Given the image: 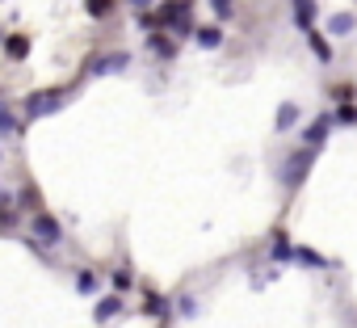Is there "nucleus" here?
Listing matches in <instances>:
<instances>
[{
  "instance_id": "f257e3e1",
  "label": "nucleus",
  "mask_w": 357,
  "mask_h": 328,
  "mask_svg": "<svg viewBox=\"0 0 357 328\" xmlns=\"http://www.w3.org/2000/svg\"><path fill=\"white\" fill-rule=\"evenodd\" d=\"M311 164H315V151H311V147L290 151V156L282 160V186H286V190H298V186L307 181V173H311Z\"/></svg>"
},
{
  "instance_id": "f03ea898",
  "label": "nucleus",
  "mask_w": 357,
  "mask_h": 328,
  "mask_svg": "<svg viewBox=\"0 0 357 328\" xmlns=\"http://www.w3.org/2000/svg\"><path fill=\"white\" fill-rule=\"evenodd\" d=\"M30 240L38 244V248H59L63 244V223L51 215V211H34V219H30Z\"/></svg>"
},
{
  "instance_id": "7ed1b4c3",
  "label": "nucleus",
  "mask_w": 357,
  "mask_h": 328,
  "mask_svg": "<svg viewBox=\"0 0 357 328\" xmlns=\"http://www.w3.org/2000/svg\"><path fill=\"white\" fill-rule=\"evenodd\" d=\"M59 105H63V89H34V93L22 101L26 118H47V114H55Z\"/></svg>"
},
{
  "instance_id": "20e7f679",
  "label": "nucleus",
  "mask_w": 357,
  "mask_h": 328,
  "mask_svg": "<svg viewBox=\"0 0 357 328\" xmlns=\"http://www.w3.org/2000/svg\"><path fill=\"white\" fill-rule=\"evenodd\" d=\"M126 68H130V55L114 51V55H101L97 64H89V76H114V72H126Z\"/></svg>"
},
{
  "instance_id": "39448f33",
  "label": "nucleus",
  "mask_w": 357,
  "mask_h": 328,
  "mask_svg": "<svg viewBox=\"0 0 357 328\" xmlns=\"http://www.w3.org/2000/svg\"><path fill=\"white\" fill-rule=\"evenodd\" d=\"M332 122H336L332 114H319V118H315V122H311V126L303 131V147L319 151V147H324V139H328V131H332Z\"/></svg>"
},
{
  "instance_id": "423d86ee",
  "label": "nucleus",
  "mask_w": 357,
  "mask_h": 328,
  "mask_svg": "<svg viewBox=\"0 0 357 328\" xmlns=\"http://www.w3.org/2000/svg\"><path fill=\"white\" fill-rule=\"evenodd\" d=\"M0 135H9V139H13V135H22V118L13 114V105H9V101H0Z\"/></svg>"
},
{
  "instance_id": "0eeeda50",
  "label": "nucleus",
  "mask_w": 357,
  "mask_h": 328,
  "mask_svg": "<svg viewBox=\"0 0 357 328\" xmlns=\"http://www.w3.org/2000/svg\"><path fill=\"white\" fill-rule=\"evenodd\" d=\"M147 51H151L155 59H172V55H176V43H172L168 34H151V38H147Z\"/></svg>"
},
{
  "instance_id": "6e6552de",
  "label": "nucleus",
  "mask_w": 357,
  "mask_h": 328,
  "mask_svg": "<svg viewBox=\"0 0 357 328\" xmlns=\"http://www.w3.org/2000/svg\"><path fill=\"white\" fill-rule=\"evenodd\" d=\"M143 315H151V320H168V299L147 290V299H143Z\"/></svg>"
},
{
  "instance_id": "1a4fd4ad",
  "label": "nucleus",
  "mask_w": 357,
  "mask_h": 328,
  "mask_svg": "<svg viewBox=\"0 0 357 328\" xmlns=\"http://www.w3.org/2000/svg\"><path fill=\"white\" fill-rule=\"evenodd\" d=\"M114 315H122V295H109L97 303V324H109Z\"/></svg>"
},
{
  "instance_id": "9d476101",
  "label": "nucleus",
  "mask_w": 357,
  "mask_h": 328,
  "mask_svg": "<svg viewBox=\"0 0 357 328\" xmlns=\"http://www.w3.org/2000/svg\"><path fill=\"white\" fill-rule=\"evenodd\" d=\"M5 55H9V59H26V55H30V38H26V34H9V38H5Z\"/></svg>"
},
{
  "instance_id": "9b49d317",
  "label": "nucleus",
  "mask_w": 357,
  "mask_h": 328,
  "mask_svg": "<svg viewBox=\"0 0 357 328\" xmlns=\"http://www.w3.org/2000/svg\"><path fill=\"white\" fill-rule=\"evenodd\" d=\"M290 5H294V22L303 30H311V22H315V0H290Z\"/></svg>"
},
{
  "instance_id": "f8f14e48",
  "label": "nucleus",
  "mask_w": 357,
  "mask_h": 328,
  "mask_svg": "<svg viewBox=\"0 0 357 328\" xmlns=\"http://www.w3.org/2000/svg\"><path fill=\"white\" fill-rule=\"evenodd\" d=\"M114 5H118V0H84V13H89L93 22H105V17L114 13Z\"/></svg>"
},
{
  "instance_id": "ddd939ff",
  "label": "nucleus",
  "mask_w": 357,
  "mask_h": 328,
  "mask_svg": "<svg viewBox=\"0 0 357 328\" xmlns=\"http://www.w3.org/2000/svg\"><path fill=\"white\" fill-rule=\"evenodd\" d=\"M194 38H198V47H206V51L223 47V30H219V26H202V30H198Z\"/></svg>"
},
{
  "instance_id": "4468645a",
  "label": "nucleus",
  "mask_w": 357,
  "mask_h": 328,
  "mask_svg": "<svg viewBox=\"0 0 357 328\" xmlns=\"http://www.w3.org/2000/svg\"><path fill=\"white\" fill-rule=\"evenodd\" d=\"M328 34H336V38L340 34H353V13H332L328 17Z\"/></svg>"
},
{
  "instance_id": "2eb2a0df",
  "label": "nucleus",
  "mask_w": 357,
  "mask_h": 328,
  "mask_svg": "<svg viewBox=\"0 0 357 328\" xmlns=\"http://www.w3.org/2000/svg\"><path fill=\"white\" fill-rule=\"evenodd\" d=\"M294 122H298V105H294V101H286V105L278 110V118H273V126H278V131H290Z\"/></svg>"
},
{
  "instance_id": "dca6fc26",
  "label": "nucleus",
  "mask_w": 357,
  "mask_h": 328,
  "mask_svg": "<svg viewBox=\"0 0 357 328\" xmlns=\"http://www.w3.org/2000/svg\"><path fill=\"white\" fill-rule=\"evenodd\" d=\"M307 43H311V55H315L319 64H332V47H328V38H324V34H311Z\"/></svg>"
},
{
  "instance_id": "f3484780",
  "label": "nucleus",
  "mask_w": 357,
  "mask_h": 328,
  "mask_svg": "<svg viewBox=\"0 0 357 328\" xmlns=\"http://www.w3.org/2000/svg\"><path fill=\"white\" fill-rule=\"evenodd\" d=\"M294 253H298V248H294L286 236H278V240H273V248H269V257H273V261H294Z\"/></svg>"
},
{
  "instance_id": "a211bd4d",
  "label": "nucleus",
  "mask_w": 357,
  "mask_h": 328,
  "mask_svg": "<svg viewBox=\"0 0 357 328\" xmlns=\"http://www.w3.org/2000/svg\"><path fill=\"white\" fill-rule=\"evenodd\" d=\"M22 219V211H17V202H9V198H0V228H13Z\"/></svg>"
},
{
  "instance_id": "6ab92c4d",
  "label": "nucleus",
  "mask_w": 357,
  "mask_h": 328,
  "mask_svg": "<svg viewBox=\"0 0 357 328\" xmlns=\"http://www.w3.org/2000/svg\"><path fill=\"white\" fill-rule=\"evenodd\" d=\"M76 290L80 295H97V274L93 269H76Z\"/></svg>"
},
{
  "instance_id": "aec40b11",
  "label": "nucleus",
  "mask_w": 357,
  "mask_h": 328,
  "mask_svg": "<svg viewBox=\"0 0 357 328\" xmlns=\"http://www.w3.org/2000/svg\"><path fill=\"white\" fill-rule=\"evenodd\" d=\"M332 118H336V122H344V126H357V105H353V101H340Z\"/></svg>"
},
{
  "instance_id": "412c9836",
  "label": "nucleus",
  "mask_w": 357,
  "mask_h": 328,
  "mask_svg": "<svg viewBox=\"0 0 357 328\" xmlns=\"http://www.w3.org/2000/svg\"><path fill=\"white\" fill-rule=\"evenodd\" d=\"M109 286H114L118 295H122V290H130V286H135V278H130V269H114V274H109Z\"/></svg>"
},
{
  "instance_id": "4be33fe9",
  "label": "nucleus",
  "mask_w": 357,
  "mask_h": 328,
  "mask_svg": "<svg viewBox=\"0 0 357 328\" xmlns=\"http://www.w3.org/2000/svg\"><path fill=\"white\" fill-rule=\"evenodd\" d=\"M294 257H298V261H303V265H311V269H324V265H328V261H324V257H319V253H311V248H298V253H294Z\"/></svg>"
},
{
  "instance_id": "5701e85b",
  "label": "nucleus",
  "mask_w": 357,
  "mask_h": 328,
  "mask_svg": "<svg viewBox=\"0 0 357 328\" xmlns=\"http://www.w3.org/2000/svg\"><path fill=\"white\" fill-rule=\"evenodd\" d=\"M211 9H215V17H223V22H227V17L236 13V0H211Z\"/></svg>"
},
{
  "instance_id": "b1692460",
  "label": "nucleus",
  "mask_w": 357,
  "mask_h": 328,
  "mask_svg": "<svg viewBox=\"0 0 357 328\" xmlns=\"http://www.w3.org/2000/svg\"><path fill=\"white\" fill-rule=\"evenodd\" d=\"M194 307H198V303H194V299H190V295H185V299H181V303H176V311H181V315H194Z\"/></svg>"
},
{
  "instance_id": "393cba45",
  "label": "nucleus",
  "mask_w": 357,
  "mask_h": 328,
  "mask_svg": "<svg viewBox=\"0 0 357 328\" xmlns=\"http://www.w3.org/2000/svg\"><path fill=\"white\" fill-rule=\"evenodd\" d=\"M130 5H147V0H130Z\"/></svg>"
},
{
  "instance_id": "a878e982",
  "label": "nucleus",
  "mask_w": 357,
  "mask_h": 328,
  "mask_svg": "<svg viewBox=\"0 0 357 328\" xmlns=\"http://www.w3.org/2000/svg\"><path fill=\"white\" fill-rule=\"evenodd\" d=\"M0 198H5V190H0Z\"/></svg>"
}]
</instances>
